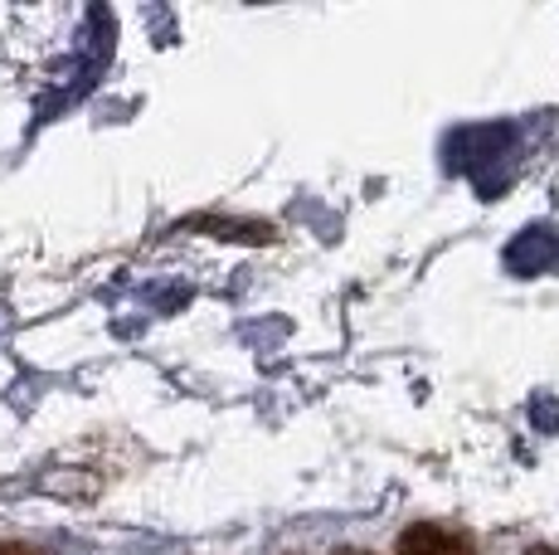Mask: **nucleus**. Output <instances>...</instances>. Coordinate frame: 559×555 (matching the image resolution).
I'll use <instances>...</instances> for the list:
<instances>
[{"label": "nucleus", "mask_w": 559, "mask_h": 555, "mask_svg": "<svg viewBox=\"0 0 559 555\" xmlns=\"http://www.w3.org/2000/svg\"><path fill=\"white\" fill-rule=\"evenodd\" d=\"M400 555H481L472 546V536L443 527V521H414V527L400 531Z\"/></svg>", "instance_id": "1"}, {"label": "nucleus", "mask_w": 559, "mask_h": 555, "mask_svg": "<svg viewBox=\"0 0 559 555\" xmlns=\"http://www.w3.org/2000/svg\"><path fill=\"white\" fill-rule=\"evenodd\" d=\"M0 555H45L39 546H25V541H0Z\"/></svg>", "instance_id": "2"}, {"label": "nucleus", "mask_w": 559, "mask_h": 555, "mask_svg": "<svg viewBox=\"0 0 559 555\" xmlns=\"http://www.w3.org/2000/svg\"><path fill=\"white\" fill-rule=\"evenodd\" d=\"M525 555H559V551H555V546H531Z\"/></svg>", "instance_id": "4"}, {"label": "nucleus", "mask_w": 559, "mask_h": 555, "mask_svg": "<svg viewBox=\"0 0 559 555\" xmlns=\"http://www.w3.org/2000/svg\"><path fill=\"white\" fill-rule=\"evenodd\" d=\"M331 555H374V551H360V546H336Z\"/></svg>", "instance_id": "3"}]
</instances>
